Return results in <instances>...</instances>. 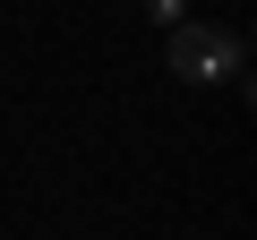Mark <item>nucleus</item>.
I'll list each match as a JSON object with an SVG mask.
<instances>
[{"label": "nucleus", "mask_w": 257, "mask_h": 240, "mask_svg": "<svg viewBox=\"0 0 257 240\" xmlns=\"http://www.w3.org/2000/svg\"><path fill=\"white\" fill-rule=\"evenodd\" d=\"M240 60H248V43H240V26H172V77H189V86H214V77H240Z\"/></svg>", "instance_id": "1"}, {"label": "nucleus", "mask_w": 257, "mask_h": 240, "mask_svg": "<svg viewBox=\"0 0 257 240\" xmlns=\"http://www.w3.org/2000/svg\"><path fill=\"white\" fill-rule=\"evenodd\" d=\"M146 9H155V26H180V18H189V0H146Z\"/></svg>", "instance_id": "2"}]
</instances>
